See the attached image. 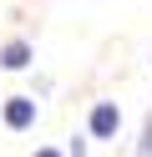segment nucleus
<instances>
[{"mask_svg":"<svg viewBox=\"0 0 152 157\" xmlns=\"http://www.w3.org/2000/svg\"><path fill=\"white\" fill-rule=\"evenodd\" d=\"M117 127H122V106L117 101H96L91 106V137L107 142V137H117Z\"/></svg>","mask_w":152,"mask_h":157,"instance_id":"1","label":"nucleus"},{"mask_svg":"<svg viewBox=\"0 0 152 157\" xmlns=\"http://www.w3.org/2000/svg\"><path fill=\"white\" fill-rule=\"evenodd\" d=\"M30 122H36V101H30V96H10L5 101V127L20 132V127H30Z\"/></svg>","mask_w":152,"mask_h":157,"instance_id":"2","label":"nucleus"},{"mask_svg":"<svg viewBox=\"0 0 152 157\" xmlns=\"http://www.w3.org/2000/svg\"><path fill=\"white\" fill-rule=\"evenodd\" d=\"M0 66H5V71H25L30 66V46L25 41H10L5 51H0Z\"/></svg>","mask_w":152,"mask_h":157,"instance_id":"3","label":"nucleus"},{"mask_svg":"<svg viewBox=\"0 0 152 157\" xmlns=\"http://www.w3.org/2000/svg\"><path fill=\"white\" fill-rule=\"evenodd\" d=\"M137 157H152V117L142 122V142H137Z\"/></svg>","mask_w":152,"mask_h":157,"instance_id":"4","label":"nucleus"},{"mask_svg":"<svg viewBox=\"0 0 152 157\" xmlns=\"http://www.w3.org/2000/svg\"><path fill=\"white\" fill-rule=\"evenodd\" d=\"M71 157H86V142H81V137H76V147H71Z\"/></svg>","mask_w":152,"mask_h":157,"instance_id":"5","label":"nucleus"},{"mask_svg":"<svg viewBox=\"0 0 152 157\" xmlns=\"http://www.w3.org/2000/svg\"><path fill=\"white\" fill-rule=\"evenodd\" d=\"M36 157H61V152H51V147H46V152H36Z\"/></svg>","mask_w":152,"mask_h":157,"instance_id":"6","label":"nucleus"}]
</instances>
